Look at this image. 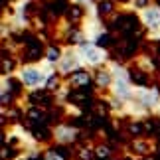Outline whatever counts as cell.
Wrapping results in <instances>:
<instances>
[{"label": "cell", "instance_id": "cell-6", "mask_svg": "<svg viewBox=\"0 0 160 160\" xmlns=\"http://www.w3.org/2000/svg\"><path fill=\"white\" fill-rule=\"evenodd\" d=\"M111 83H113V73L109 71L107 65H101L97 69H91V85H95V89L99 93L109 91Z\"/></svg>", "mask_w": 160, "mask_h": 160}, {"label": "cell", "instance_id": "cell-5", "mask_svg": "<svg viewBox=\"0 0 160 160\" xmlns=\"http://www.w3.org/2000/svg\"><path fill=\"white\" fill-rule=\"evenodd\" d=\"M105 93H111L113 97L121 99L122 103H128L134 95V85L131 81V77H115L109 91H105Z\"/></svg>", "mask_w": 160, "mask_h": 160}, {"label": "cell", "instance_id": "cell-3", "mask_svg": "<svg viewBox=\"0 0 160 160\" xmlns=\"http://www.w3.org/2000/svg\"><path fill=\"white\" fill-rule=\"evenodd\" d=\"M81 67H83V63H81V58H79L75 46H63L61 48V55H59L58 63H55V71L61 77L65 79L69 73L81 69Z\"/></svg>", "mask_w": 160, "mask_h": 160}, {"label": "cell", "instance_id": "cell-7", "mask_svg": "<svg viewBox=\"0 0 160 160\" xmlns=\"http://www.w3.org/2000/svg\"><path fill=\"white\" fill-rule=\"evenodd\" d=\"M119 8H121V4L117 2V0H95V2L91 4V10H93V14L99 16L103 22H107L109 18H113Z\"/></svg>", "mask_w": 160, "mask_h": 160}, {"label": "cell", "instance_id": "cell-13", "mask_svg": "<svg viewBox=\"0 0 160 160\" xmlns=\"http://www.w3.org/2000/svg\"><path fill=\"white\" fill-rule=\"evenodd\" d=\"M93 152H95V160H109L111 158V154H113V150H111V146L109 144H97L95 148H93Z\"/></svg>", "mask_w": 160, "mask_h": 160}, {"label": "cell", "instance_id": "cell-15", "mask_svg": "<svg viewBox=\"0 0 160 160\" xmlns=\"http://www.w3.org/2000/svg\"><path fill=\"white\" fill-rule=\"evenodd\" d=\"M69 2H75V4H79V6H85V8H89V6L95 2V0H69Z\"/></svg>", "mask_w": 160, "mask_h": 160}, {"label": "cell", "instance_id": "cell-9", "mask_svg": "<svg viewBox=\"0 0 160 160\" xmlns=\"http://www.w3.org/2000/svg\"><path fill=\"white\" fill-rule=\"evenodd\" d=\"M131 150L134 152L137 156H148L156 150V144L154 140L146 134H140V137H132L131 140Z\"/></svg>", "mask_w": 160, "mask_h": 160}, {"label": "cell", "instance_id": "cell-11", "mask_svg": "<svg viewBox=\"0 0 160 160\" xmlns=\"http://www.w3.org/2000/svg\"><path fill=\"white\" fill-rule=\"evenodd\" d=\"M61 48H63V44H48L44 46V53H42V61L48 65H53L58 63L59 55H61Z\"/></svg>", "mask_w": 160, "mask_h": 160}, {"label": "cell", "instance_id": "cell-12", "mask_svg": "<svg viewBox=\"0 0 160 160\" xmlns=\"http://www.w3.org/2000/svg\"><path fill=\"white\" fill-rule=\"evenodd\" d=\"M42 160H71V156L67 154V150H61L58 146H48L42 150Z\"/></svg>", "mask_w": 160, "mask_h": 160}, {"label": "cell", "instance_id": "cell-14", "mask_svg": "<svg viewBox=\"0 0 160 160\" xmlns=\"http://www.w3.org/2000/svg\"><path fill=\"white\" fill-rule=\"evenodd\" d=\"M75 158H77V160H95L93 146H89V144H83V146H79V148H77V152H75Z\"/></svg>", "mask_w": 160, "mask_h": 160}, {"label": "cell", "instance_id": "cell-1", "mask_svg": "<svg viewBox=\"0 0 160 160\" xmlns=\"http://www.w3.org/2000/svg\"><path fill=\"white\" fill-rule=\"evenodd\" d=\"M52 71H55V67L44 63V61H26L16 67L14 75L24 91L34 93V91H44L46 79Z\"/></svg>", "mask_w": 160, "mask_h": 160}, {"label": "cell", "instance_id": "cell-10", "mask_svg": "<svg viewBox=\"0 0 160 160\" xmlns=\"http://www.w3.org/2000/svg\"><path fill=\"white\" fill-rule=\"evenodd\" d=\"M134 65H137V69L148 73V75H154V73L158 71V63H156V59L152 58L150 53H140V55H137V58H134Z\"/></svg>", "mask_w": 160, "mask_h": 160}, {"label": "cell", "instance_id": "cell-2", "mask_svg": "<svg viewBox=\"0 0 160 160\" xmlns=\"http://www.w3.org/2000/svg\"><path fill=\"white\" fill-rule=\"evenodd\" d=\"M75 48H77L79 58H81L83 67H87V69H97V67L105 65L107 61L111 59V52L107 50L105 46L95 44L93 40H87V38H85V40L79 42Z\"/></svg>", "mask_w": 160, "mask_h": 160}, {"label": "cell", "instance_id": "cell-8", "mask_svg": "<svg viewBox=\"0 0 160 160\" xmlns=\"http://www.w3.org/2000/svg\"><path fill=\"white\" fill-rule=\"evenodd\" d=\"M65 83L69 85L71 91H79V89H85L91 85V69L87 67H81V69L69 73V75L65 77Z\"/></svg>", "mask_w": 160, "mask_h": 160}, {"label": "cell", "instance_id": "cell-16", "mask_svg": "<svg viewBox=\"0 0 160 160\" xmlns=\"http://www.w3.org/2000/svg\"><path fill=\"white\" fill-rule=\"evenodd\" d=\"M0 113H2V107H0Z\"/></svg>", "mask_w": 160, "mask_h": 160}, {"label": "cell", "instance_id": "cell-4", "mask_svg": "<svg viewBox=\"0 0 160 160\" xmlns=\"http://www.w3.org/2000/svg\"><path fill=\"white\" fill-rule=\"evenodd\" d=\"M79 128L75 125H69V122H58L52 128V140L58 146H71L79 140Z\"/></svg>", "mask_w": 160, "mask_h": 160}]
</instances>
